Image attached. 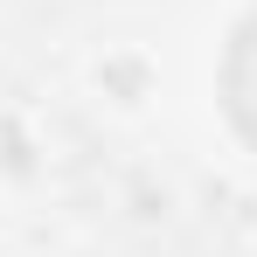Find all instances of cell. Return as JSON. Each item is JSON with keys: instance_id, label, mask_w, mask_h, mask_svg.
Segmentation results:
<instances>
[{"instance_id": "obj_1", "label": "cell", "mask_w": 257, "mask_h": 257, "mask_svg": "<svg viewBox=\"0 0 257 257\" xmlns=\"http://www.w3.org/2000/svg\"><path fill=\"white\" fill-rule=\"evenodd\" d=\"M229 111H236V125H243V139L257 146V21L236 35V49H229Z\"/></svg>"}]
</instances>
